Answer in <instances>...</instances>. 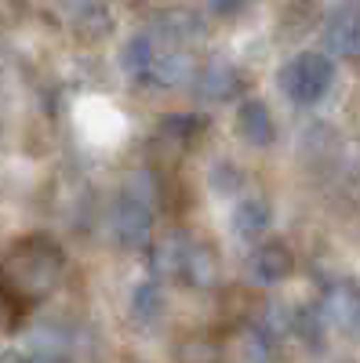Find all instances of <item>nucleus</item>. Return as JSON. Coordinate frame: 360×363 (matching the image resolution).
<instances>
[{
  "label": "nucleus",
  "instance_id": "nucleus-1",
  "mask_svg": "<svg viewBox=\"0 0 360 363\" xmlns=\"http://www.w3.org/2000/svg\"><path fill=\"white\" fill-rule=\"evenodd\" d=\"M62 251L48 236H29L0 262V291L15 301H40L62 280Z\"/></svg>",
  "mask_w": 360,
  "mask_h": 363
},
{
  "label": "nucleus",
  "instance_id": "nucleus-2",
  "mask_svg": "<svg viewBox=\"0 0 360 363\" xmlns=\"http://www.w3.org/2000/svg\"><path fill=\"white\" fill-rule=\"evenodd\" d=\"M124 69L135 84L142 87H178L193 77V62H190V51L186 48H175L168 40H160L157 33H138L128 40L124 48Z\"/></svg>",
  "mask_w": 360,
  "mask_h": 363
},
{
  "label": "nucleus",
  "instance_id": "nucleus-3",
  "mask_svg": "<svg viewBox=\"0 0 360 363\" xmlns=\"http://www.w3.org/2000/svg\"><path fill=\"white\" fill-rule=\"evenodd\" d=\"M335 80V62L324 51H302L295 55L280 73V84L288 91V99L298 106H317Z\"/></svg>",
  "mask_w": 360,
  "mask_h": 363
},
{
  "label": "nucleus",
  "instance_id": "nucleus-4",
  "mask_svg": "<svg viewBox=\"0 0 360 363\" xmlns=\"http://www.w3.org/2000/svg\"><path fill=\"white\" fill-rule=\"evenodd\" d=\"M106 233L116 247L142 251L149 247V236H153V211L135 196H120L106 211Z\"/></svg>",
  "mask_w": 360,
  "mask_h": 363
},
{
  "label": "nucleus",
  "instance_id": "nucleus-5",
  "mask_svg": "<svg viewBox=\"0 0 360 363\" xmlns=\"http://www.w3.org/2000/svg\"><path fill=\"white\" fill-rule=\"evenodd\" d=\"M200 131H204V120H200V116H190V113L160 120V128H157V135H153V157H160L164 164L182 160L190 149L197 145Z\"/></svg>",
  "mask_w": 360,
  "mask_h": 363
},
{
  "label": "nucleus",
  "instance_id": "nucleus-6",
  "mask_svg": "<svg viewBox=\"0 0 360 363\" xmlns=\"http://www.w3.org/2000/svg\"><path fill=\"white\" fill-rule=\"evenodd\" d=\"M324 323H335L342 330H360V287L349 280H339L324 291L320 298V309Z\"/></svg>",
  "mask_w": 360,
  "mask_h": 363
},
{
  "label": "nucleus",
  "instance_id": "nucleus-7",
  "mask_svg": "<svg viewBox=\"0 0 360 363\" xmlns=\"http://www.w3.org/2000/svg\"><path fill=\"white\" fill-rule=\"evenodd\" d=\"M269 352H273V338L258 323H244L222 345V363H269Z\"/></svg>",
  "mask_w": 360,
  "mask_h": 363
},
{
  "label": "nucleus",
  "instance_id": "nucleus-8",
  "mask_svg": "<svg viewBox=\"0 0 360 363\" xmlns=\"http://www.w3.org/2000/svg\"><path fill=\"white\" fill-rule=\"evenodd\" d=\"M248 272H251L255 284H280V280H288L295 272V255L284 244H277V240H269V244L251 251Z\"/></svg>",
  "mask_w": 360,
  "mask_h": 363
},
{
  "label": "nucleus",
  "instance_id": "nucleus-9",
  "mask_svg": "<svg viewBox=\"0 0 360 363\" xmlns=\"http://www.w3.org/2000/svg\"><path fill=\"white\" fill-rule=\"evenodd\" d=\"M236 131H240V138H244L248 145H255V149L273 145L277 124H273V113H269V106L258 102V99H244V102L236 106Z\"/></svg>",
  "mask_w": 360,
  "mask_h": 363
},
{
  "label": "nucleus",
  "instance_id": "nucleus-10",
  "mask_svg": "<svg viewBox=\"0 0 360 363\" xmlns=\"http://www.w3.org/2000/svg\"><path fill=\"white\" fill-rule=\"evenodd\" d=\"M190 80H193V91H197L200 102H229L240 91V84H244L240 73L233 66H226V62H207Z\"/></svg>",
  "mask_w": 360,
  "mask_h": 363
},
{
  "label": "nucleus",
  "instance_id": "nucleus-11",
  "mask_svg": "<svg viewBox=\"0 0 360 363\" xmlns=\"http://www.w3.org/2000/svg\"><path fill=\"white\" fill-rule=\"evenodd\" d=\"M178 277H182L190 287H197V291H212V287H219V280H222V262H219L215 247L190 240L186 258H182V272H178Z\"/></svg>",
  "mask_w": 360,
  "mask_h": 363
},
{
  "label": "nucleus",
  "instance_id": "nucleus-12",
  "mask_svg": "<svg viewBox=\"0 0 360 363\" xmlns=\"http://www.w3.org/2000/svg\"><path fill=\"white\" fill-rule=\"evenodd\" d=\"M324 44L335 55H360V4L339 8L324 26Z\"/></svg>",
  "mask_w": 360,
  "mask_h": 363
},
{
  "label": "nucleus",
  "instance_id": "nucleus-13",
  "mask_svg": "<svg viewBox=\"0 0 360 363\" xmlns=\"http://www.w3.org/2000/svg\"><path fill=\"white\" fill-rule=\"evenodd\" d=\"M229 222H233V233L240 240H258L269 229V222H273V207L262 196H244V200H236Z\"/></svg>",
  "mask_w": 360,
  "mask_h": 363
},
{
  "label": "nucleus",
  "instance_id": "nucleus-14",
  "mask_svg": "<svg viewBox=\"0 0 360 363\" xmlns=\"http://www.w3.org/2000/svg\"><path fill=\"white\" fill-rule=\"evenodd\" d=\"M164 313H168V294H164V287H160L157 280L138 284L135 294H131V320H135L138 327H157V323L164 320Z\"/></svg>",
  "mask_w": 360,
  "mask_h": 363
},
{
  "label": "nucleus",
  "instance_id": "nucleus-15",
  "mask_svg": "<svg viewBox=\"0 0 360 363\" xmlns=\"http://www.w3.org/2000/svg\"><path fill=\"white\" fill-rule=\"evenodd\" d=\"M149 33H157L160 40H168L175 48H186L190 40H197L204 33V22L193 11H168V15L153 18V29H149Z\"/></svg>",
  "mask_w": 360,
  "mask_h": 363
},
{
  "label": "nucleus",
  "instance_id": "nucleus-16",
  "mask_svg": "<svg viewBox=\"0 0 360 363\" xmlns=\"http://www.w3.org/2000/svg\"><path fill=\"white\" fill-rule=\"evenodd\" d=\"M186 247H190V236L186 233H168L164 240H157L153 251H149V262H153L157 277H178V272H182Z\"/></svg>",
  "mask_w": 360,
  "mask_h": 363
},
{
  "label": "nucleus",
  "instance_id": "nucleus-17",
  "mask_svg": "<svg viewBox=\"0 0 360 363\" xmlns=\"http://www.w3.org/2000/svg\"><path fill=\"white\" fill-rule=\"evenodd\" d=\"M70 22L80 37H106L109 33V11H106V0H95V4H73L70 8Z\"/></svg>",
  "mask_w": 360,
  "mask_h": 363
},
{
  "label": "nucleus",
  "instance_id": "nucleus-18",
  "mask_svg": "<svg viewBox=\"0 0 360 363\" xmlns=\"http://www.w3.org/2000/svg\"><path fill=\"white\" fill-rule=\"evenodd\" d=\"M175 363H222V345L204 335H190L175 345Z\"/></svg>",
  "mask_w": 360,
  "mask_h": 363
},
{
  "label": "nucleus",
  "instance_id": "nucleus-19",
  "mask_svg": "<svg viewBox=\"0 0 360 363\" xmlns=\"http://www.w3.org/2000/svg\"><path fill=\"white\" fill-rule=\"evenodd\" d=\"M26 15V0H0V26H15Z\"/></svg>",
  "mask_w": 360,
  "mask_h": 363
},
{
  "label": "nucleus",
  "instance_id": "nucleus-20",
  "mask_svg": "<svg viewBox=\"0 0 360 363\" xmlns=\"http://www.w3.org/2000/svg\"><path fill=\"white\" fill-rule=\"evenodd\" d=\"M204 4L212 15H236V11H244L248 0H204Z\"/></svg>",
  "mask_w": 360,
  "mask_h": 363
},
{
  "label": "nucleus",
  "instance_id": "nucleus-21",
  "mask_svg": "<svg viewBox=\"0 0 360 363\" xmlns=\"http://www.w3.org/2000/svg\"><path fill=\"white\" fill-rule=\"evenodd\" d=\"M29 363H70L66 356H44V352H33V359Z\"/></svg>",
  "mask_w": 360,
  "mask_h": 363
},
{
  "label": "nucleus",
  "instance_id": "nucleus-22",
  "mask_svg": "<svg viewBox=\"0 0 360 363\" xmlns=\"http://www.w3.org/2000/svg\"><path fill=\"white\" fill-rule=\"evenodd\" d=\"M0 363H29V356H22V352H4V356H0Z\"/></svg>",
  "mask_w": 360,
  "mask_h": 363
}]
</instances>
